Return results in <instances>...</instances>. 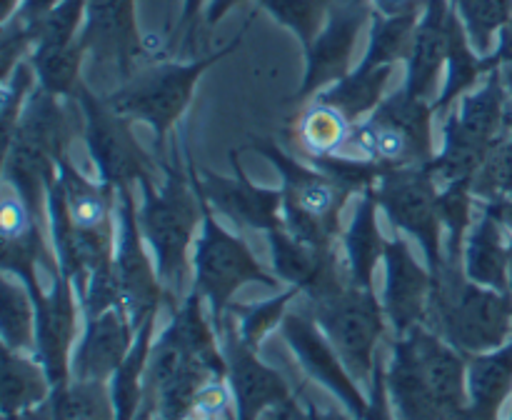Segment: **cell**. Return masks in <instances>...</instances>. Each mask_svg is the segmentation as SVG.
<instances>
[{
    "instance_id": "1",
    "label": "cell",
    "mask_w": 512,
    "mask_h": 420,
    "mask_svg": "<svg viewBox=\"0 0 512 420\" xmlns=\"http://www.w3.org/2000/svg\"><path fill=\"white\" fill-rule=\"evenodd\" d=\"M385 380L398 420H475L468 400V355L428 325L393 340Z\"/></svg>"
},
{
    "instance_id": "2",
    "label": "cell",
    "mask_w": 512,
    "mask_h": 420,
    "mask_svg": "<svg viewBox=\"0 0 512 420\" xmlns=\"http://www.w3.org/2000/svg\"><path fill=\"white\" fill-rule=\"evenodd\" d=\"M170 158H160V170L165 180H143V203L138 205V223L150 253H153L158 275L168 290L170 313L180 305V290L188 283L190 248H195L198 228L203 225L200 195L190 180L185 163V133H173L170 138Z\"/></svg>"
},
{
    "instance_id": "3",
    "label": "cell",
    "mask_w": 512,
    "mask_h": 420,
    "mask_svg": "<svg viewBox=\"0 0 512 420\" xmlns=\"http://www.w3.org/2000/svg\"><path fill=\"white\" fill-rule=\"evenodd\" d=\"M253 18L255 13L245 20L240 33L230 43L213 53L193 60H150L143 68L135 70L128 80L118 83V88L105 95V100L133 123L150 125L155 135V148L163 153L175 125L193 103L200 78L243 45Z\"/></svg>"
},
{
    "instance_id": "4",
    "label": "cell",
    "mask_w": 512,
    "mask_h": 420,
    "mask_svg": "<svg viewBox=\"0 0 512 420\" xmlns=\"http://www.w3.org/2000/svg\"><path fill=\"white\" fill-rule=\"evenodd\" d=\"M425 325L468 358L488 353L512 340V293L473 283L463 265L445 263L433 275Z\"/></svg>"
},
{
    "instance_id": "5",
    "label": "cell",
    "mask_w": 512,
    "mask_h": 420,
    "mask_svg": "<svg viewBox=\"0 0 512 420\" xmlns=\"http://www.w3.org/2000/svg\"><path fill=\"white\" fill-rule=\"evenodd\" d=\"M512 120V103L503 70H493L483 83L458 100L445 115L443 148L428 163L438 185L475 178L490 150L500 143Z\"/></svg>"
},
{
    "instance_id": "6",
    "label": "cell",
    "mask_w": 512,
    "mask_h": 420,
    "mask_svg": "<svg viewBox=\"0 0 512 420\" xmlns=\"http://www.w3.org/2000/svg\"><path fill=\"white\" fill-rule=\"evenodd\" d=\"M250 150L263 155L280 173L285 228L310 245H325V248L340 245L343 240L340 218L353 195L308 160L290 155L275 140L253 135Z\"/></svg>"
},
{
    "instance_id": "7",
    "label": "cell",
    "mask_w": 512,
    "mask_h": 420,
    "mask_svg": "<svg viewBox=\"0 0 512 420\" xmlns=\"http://www.w3.org/2000/svg\"><path fill=\"white\" fill-rule=\"evenodd\" d=\"M195 190H198L200 208H203V225H200V235L193 248V288L208 303L210 318L218 330L225 313L233 305V295L243 285L260 283L275 290L280 285V278L260 265L243 235L230 233L225 225L218 223L215 210L210 208L198 185Z\"/></svg>"
},
{
    "instance_id": "8",
    "label": "cell",
    "mask_w": 512,
    "mask_h": 420,
    "mask_svg": "<svg viewBox=\"0 0 512 420\" xmlns=\"http://www.w3.org/2000/svg\"><path fill=\"white\" fill-rule=\"evenodd\" d=\"M305 310L313 315L325 338L338 350L350 375L370 388L375 365H378V345L388 328L383 303L375 290L350 283L330 298L308 303Z\"/></svg>"
},
{
    "instance_id": "9",
    "label": "cell",
    "mask_w": 512,
    "mask_h": 420,
    "mask_svg": "<svg viewBox=\"0 0 512 420\" xmlns=\"http://www.w3.org/2000/svg\"><path fill=\"white\" fill-rule=\"evenodd\" d=\"M73 103L83 113V140L100 183L120 190L125 185L133 188L143 180H155L160 163L138 143L130 125L133 120L120 115L105 95H95L88 83H83Z\"/></svg>"
},
{
    "instance_id": "10",
    "label": "cell",
    "mask_w": 512,
    "mask_h": 420,
    "mask_svg": "<svg viewBox=\"0 0 512 420\" xmlns=\"http://www.w3.org/2000/svg\"><path fill=\"white\" fill-rule=\"evenodd\" d=\"M373 195L380 213H385L395 230H403L418 240L425 265L430 273L438 275L445 268L443 223L438 213L440 185L428 165L385 168L378 183L373 185Z\"/></svg>"
},
{
    "instance_id": "11",
    "label": "cell",
    "mask_w": 512,
    "mask_h": 420,
    "mask_svg": "<svg viewBox=\"0 0 512 420\" xmlns=\"http://www.w3.org/2000/svg\"><path fill=\"white\" fill-rule=\"evenodd\" d=\"M118 245H115V283H118L120 305L128 313L135 330L145 320L160 313V305H170L168 290L158 275V265L150 260L148 243L140 233L138 205L133 188L125 185L118 190Z\"/></svg>"
},
{
    "instance_id": "12",
    "label": "cell",
    "mask_w": 512,
    "mask_h": 420,
    "mask_svg": "<svg viewBox=\"0 0 512 420\" xmlns=\"http://www.w3.org/2000/svg\"><path fill=\"white\" fill-rule=\"evenodd\" d=\"M185 145V163L193 183L198 185L200 193L210 203L215 213L225 215L233 225L255 233H273V230L285 228L283 220V190L263 188L248 178V173L240 165V150H230V165L233 175H220L215 170L198 165L190 155L188 143Z\"/></svg>"
},
{
    "instance_id": "13",
    "label": "cell",
    "mask_w": 512,
    "mask_h": 420,
    "mask_svg": "<svg viewBox=\"0 0 512 420\" xmlns=\"http://www.w3.org/2000/svg\"><path fill=\"white\" fill-rule=\"evenodd\" d=\"M373 3L368 0H335L323 30L305 48V73L300 88L290 98L293 105H305L343 80L353 70V55L358 48L360 33L373 20Z\"/></svg>"
},
{
    "instance_id": "14",
    "label": "cell",
    "mask_w": 512,
    "mask_h": 420,
    "mask_svg": "<svg viewBox=\"0 0 512 420\" xmlns=\"http://www.w3.org/2000/svg\"><path fill=\"white\" fill-rule=\"evenodd\" d=\"M218 335L223 345L225 368H228L225 380L233 393L235 420H258L270 408L275 413L298 410V400L288 380L280 375V370L260 360L258 350H253L240 338L230 313H225L223 323L218 325Z\"/></svg>"
},
{
    "instance_id": "15",
    "label": "cell",
    "mask_w": 512,
    "mask_h": 420,
    "mask_svg": "<svg viewBox=\"0 0 512 420\" xmlns=\"http://www.w3.org/2000/svg\"><path fill=\"white\" fill-rule=\"evenodd\" d=\"M80 45L95 63L110 65L118 83L155 60L138 25V0H88Z\"/></svg>"
},
{
    "instance_id": "16",
    "label": "cell",
    "mask_w": 512,
    "mask_h": 420,
    "mask_svg": "<svg viewBox=\"0 0 512 420\" xmlns=\"http://www.w3.org/2000/svg\"><path fill=\"white\" fill-rule=\"evenodd\" d=\"M35 355L48 370L53 388L73 380V350L78 343L80 320H85L75 285L60 270L50 280V290H35Z\"/></svg>"
},
{
    "instance_id": "17",
    "label": "cell",
    "mask_w": 512,
    "mask_h": 420,
    "mask_svg": "<svg viewBox=\"0 0 512 420\" xmlns=\"http://www.w3.org/2000/svg\"><path fill=\"white\" fill-rule=\"evenodd\" d=\"M280 333L298 358L305 375L323 385L328 393H333L345 405L350 418L363 420L365 410H368V395L360 390L358 380L345 368L343 358L333 348V343L325 338L313 315L308 310H288V315L280 323Z\"/></svg>"
},
{
    "instance_id": "18",
    "label": "cell",
    "mask_w": 512,
    "mask_h": 420,
    "mask_svg": "<svg viewBox=\"0 0 512 420\" xmlns=\"http://www.w3.org/2000/svg\"><path fill=\"white\" fill-rule=\"evenodd\" d=\"M273 273L280 283L298 288L308 303L330 298L333 293L350 285L348 263L340 258L338 245H310L298 240L288 228L268 233Z\"/></svg>"
},
{
    "instance_id": "19",
    "label": "cell",
    "mask_w": 512,
    "mask_h": 420,
    "mask_svg": "<svg viewBox=\"0 0 512 420\" xmlns=\"http://www.w3.org/2000/svg\"><path fill=\"white\" fill-rule=\"evenodd\" d=\"M385 285L383 303L385 318L395 338L410 333L418 325L428 323L433 273L428 265H420L410 250L408 240L395 235L385 245Z\"/></svg>"
},
{
    "instance_id": "20",
    "label": "cell",
    "mask_w": 512,
    "mask_h": 420,
    "mask_svg": "<svg viewBox=\"0 0 512 420\" xmlns=\"http://www.w3.org/2000/svg\"><path fill=\"white\" fill-rule=\"evenodd\" d=\"M138 330L130 323L123 305L103 310L83 320V333L73 350V378L110 383L133 350Z\"/></svg>"
},
{
    "instance_id": "21",
    "label": "cell",
    "mask_w": 512,
    "mask_h": 420,
    "mask_svg": "<svg viewBox=\"0 0 512 420\" xmlns=\"http://www.w3.org/2000/svg\"><path fill=\"white\" fill-rule=\"evenodd\" d=\"M450 18L453 3L450 0H428L415 28L413 48L405 60V85L410 95L423 100L438 98L440 75L445 70L450 43Z\"/></svg>"
},
{
    "instance_id": "22",
    "label": "cell",
    "mask_w": 512,
    "mask_h": 420,
    "mask_svg": "<svg viewBox=\"0 0 512 420\" xmlns=\"http://www.w3.org/2000/svg\"><path fill=\"white\" fill-rule=\"evenodd\" d=\"M503 65L505 53L498 45H495V50L490 55H480L478 50L473 48L463 20H460L458 13L453 10V18H450L448 60H445V83L443 88H440L438 98L433 100L435 115H443L445 118V115L450 113V108H453L463 95H468L470 90L478 88L493 70L503 68Z\"/></svg>"
},
{
    "instance_id": "23",
    "label": "cell",
    "mask_w": 512,
    "mask_h": 420,
    "mask_svg": "<svg viewBox=\"0 0 512 420\" xmlns=\"http://www.w3.org/2000/svg\"><path fill=\"white\" fill-rule=\"evenodd\" d=\"M58 178V163L28 140L13 138L3 148V180L25 203L33 220L48 228V188Z\"/></svg>"
},
{
    "instance_id": "24",
    "label": "cell",
    "mask_w": 512,
    "mask_h": 420,
    "mask_svg": "<svg viewBox=\"0 0 512 420\" xmlns=\"http://www.w3.org/2000/svg\"><path fill=\"white\" fill-rule=\"evenodd\" d=\"M53 380L38 355L3 348V375H0V413L3 420H25L48 405Z\"/></svg>"
},
{
    "instance_id": "25",
    "label": "cell",
    "mask_w": 512,
    "mask_h": 420,
    "mask_svg": "<svg viewBox=\"0 0 512 420\" xmlns=\"http://www.w3.org/2000/svg\"><path fill=\"white\" fill-rule=\"evenodd\" d=\"M463 270L473 283L512 293L510 243L505 240V225L490 210L483 208L470 228L463 250Z\"/></svg>"
},
{
    "instance_id": "26",
    "label": "cell",
    "mask_w": 512,
    "mask_h": 420,
    "mask_svg": "<svg viewBox=\"0 0 512 420\" xmlns=\"http://www.w3.org/2000/svg\"><path fill=\"white\" fill-rule=\"evenodd\" d=\"M378 210L373 188L365 190L360 195L353 220L343 230V240H340L345 250V263L350 270V283L365 290H375V268L385 258V245H388V238H383L378 228Z\"/></svg>"
},
{
    "instance_id": "27",
    "label": "cell",
    "mask_w": 512,
    "mask_h": 420,
    "mask_svg": "<svg viewBox=\"0 0 512 420\" xmlns=\"http://www.w3.org/2000/svg\"><path fill=\"white\" fill-rule=\"evenodd\" d=\"M53 188L63 203L65 213L80 228H100V225L115 223V208H118V190L105 183H93L85 178L70 158L60 160L58 178Z\"/></svg>"
},
{
    "instance_id": "28",
    "label": "cell",
    "mask_w": 512,
    "mask_h": 420,
    "mask_svg": "<svg viewBox=\"0 0 512 420\" xmlns=\"http://www.w3.org/2000/svg\"><path fill=\"white\" fill-rule=\"evenodd\" d=\"M13 138L38 145L60 165V160L68 158L70 140H73V125H70L68 113H65L63 98L35 85L28 103H25L23 115L15 125Z\"/></svg>"
},
{
    "instance_id": "29",
    "label": "cell",
    "mask_w": 512,
    "mask_h": 420,
    "mask_svg": "<svg viewBox=\"0 0 512 420\" xmlns=\"http://www.w3.org/2000/svg\"><path fill=\"white\" fill-rule=\"evenodd\" d=\"M512 393V340L468 358V400L475 420H498Z\"/></svg>"
},
{
    "instance_id": "30",
    "label": "cell",
    "mask_w": 512,
    "mask_h": 420,
    "mask_svg": "<svg viewBox=\"0 0 512 420\" xmlns=\"http://www.w3.org/2000/svg\"><path fill=\"white\" fill-rule=\"evenodd\" d=\"M393 70L395 65H378V68L355 65L343 80H338V83H333L330 88H325L323 93L315 95L313 100L330 105V108L338 110L350 125H358L363 123L365 118H370L373 110L385 100V88H388Z\"/></svg>"
},
{
    "instance_id": "31",
    "label": "cell",
    "mask_w": 512,
    "mask_h": 420,
    "mask_svg": "<svg viewBox=\"0 0 512 420\" xmlns=\"http://www.w3.org/2000/svg\"><path fill=\"white\" fill-rule=\"evenodd\" d=\"M0 340L3 348L35 355V303L23 280L0 278Z\"/></svg>"
},
{
    "instance_id": "32",
    "label": "cell",
    "mask_w": 512,
    "mask_h": 420,
    "mask_svg": "<svg viewBox=\"0 0 512 420\" xmlns=\"http://www.w3.org/2000/svg\"><path fill=\"white\" fill-rule=\"evenodd\" d=\"M420 13L405 15H380L378 10L370 20V38L365 48L363 60L358 65L363 68H378V65H398L405 63L413 48L415 28L420 23Z\"/></svg>"
},
{
    "instance_id": "33",
    "label": "cell",
    "mask_w": 512,
    "mask_h": 420,
    "mask_svg": "<svg viewBox=\"0 0 512 420\" xmlns=\"http://www.w3.org/2000/svg\"><path fill=\"white\" fill-rule=\"evenodd\" d=\"M50 420H115L110 383L100 380H70L50 395Z\"/></svg>"
},
{
    "instance_id": "34",
    "label": "cell",
    "mask_w": 512,
    "mask_h": 420,
    "mask_svg": "<svg viewBox=\"0 0 512 420\" xmlns=\"http://www.w3.org/2000/svg\"><path fill=\"white\" fill-rule=\"evenodd\" d=\"M353 128L335 108L310 100L295 125V138L305 155H338L348 145Z\"/></svg>"
},
{
    "instance_id": "35",
    "label": "cell",
    "mask_w": 512,
    "mask_h": 420,
    "mask_svg": "<svg viewBox=\"0 0 512 420\" xmlns=\"http://www.w3.org/2000/svg\"><path fill=\"white\" fill-rule=\"evenodd\" d=\"M473 180H453L443 185L438 195V213L443 223L445 263L463 265L465 240L473 228Z\"/></svg>"
},
{
    "instance_id": "36",
    "label": "cell",
    "mask_w": 512,
    "mask_h": 420,
    "mask_svg": "<svg viewBox=\"0 0 512 420\" xmlns=\"http://www.w3.org/2000/svg\"><path fill=\"white\" fill-rule=\"evenodd\" d=\"M85 58H88V53L80 45V40H75L68 48L33 53L30 55V63H33L35 75H38L40 88L63 100H75V95H78V90L85 83L83 75H80Z\"/></svg>"
},
{
    "instance_id": "37",
    "label": "cell",
    "mask_w": 512,
    "mask_h": 420,
    "mask_svg": "<svg viewBox=\"0 0 512 420\" xmlns=\"http://www.w3.org/2000/svg\"><path fill=\"white\" fill-rule=\"evenodd\" d=\"M480 55H490L500 33L512 23V0H450Z\"/></svg>"
},
{
    "instance_id": "38",
    "label": "cell",
    "mask_w": 512,
    "mask_h": 420,
    "mask_svg": "<svg viewBox=\"0 0 512 420\" xmlns=\"http://www.w3.org/2000/svg\"><path fill=\"white\" fill-rule=\"evenodd\" d=\"M300 295L298 288H288L278 293L275 298L263 300V303L250 305H230L228 313L233 315L235 328H238L240 338L250 345L253 350H260L263 340L280 328L283 318L288 315V305Z\"/></svg>"
},
{
    "instance_id": "39",
    "label": "cell",
    "mask_w": 512,
    "mask_h": 420,
    "mask_svg": "<svg viewBox=\"0 0 512 420\" xmlns=\"http://www.w3.org/2000/svg\"><path fill=\"white\" fill-rule=\"evenodd\" d=\"M333 3L335 0H255L260 10H265L275 23L288 28L300 40L303 50L323 30Z\"/></svg>"
},
{
    "instance_id": "40",
    "label": "cell",
    "mask_w": 512,
    "mask_h": 420,
    "mask_svg": "<svg viewBox=\"0 0 512 420\" xmlns=\"http://www.w3.org/2000/svg\"><path fill=\"white\" fill-rule=\"evenodd\" d=\"M85 13H88V0H60L40 23L28 28L35 38L33 53L73 45L85 25Z\"/></svg>"
},
{
    "instance_id": "41",
    "label": "cell",
    "mask_w": 512,
    "mask_h": 420,
    "mask_svg": "<svg viewBox=\"0 0 512 420\" xmlns=\"http://www.w3.org/2000/svg\"><path fill=\"white\" fill-rule=\"evenodd\" d=\"M473 195L480 203L512 200V120L500 143L490 150L485 163L475 173Z\"/></svg>"
},
{
    "instance_id": "42",
    "label": "cell",
    "mask_w": 512,
    "mask_h": 420,
    "mask_svg": "<svg viewBox=\"0 0 512 420\" xmlns=\"http://www.w3.org/2000/svg\"><path fill=\"white\" fill-rule=\"evenodd\" d=\"M310 165L323 170L325 175L343 185L350 195H363L365 190L373 188L378 178L383 175L385 165L373 163V160L355 158V155H305Z\"/></svg>"
},
{
    "instance_id": "43",
    "label": "cell",
    "mask_w": 512,
    "mask_h": 420,
    "mask_svg": "<svg viewBox=\"0 0 512 420\" xmlns=\"http://www.w3.org/2000/svg\"><path fill=\"white\" fill-rule=\"evenodd\" d=\"M38 85V75L30 60L15 65L13 73L3 80V103H0V133H3V148L10 143L18 125L20 115H23L25 103H28L30 93Z\"/></svg>"
},
{
    "instance_id": "44",
    "label": "cell",
    "mask_w": 512,
    "mask_h": 420,
    "mask_svg": "<svg viewBox=\"0 0 512 420\" xmlns=\"http://www.w3.org/2000/svg\"><path fill=\"white\" fill-rule=\"evenodd\" d=\"M363 420H398L393 403H390L388 380H385V363L380 358L378 365H375L373 383H370L368 388V410H365Z\"/></svg>"
},
{
    "instance_id": "45",
    "label": "cell",
    "mask_w": 512,
    "mask_h": 420,
    "mask_svg": "<svg viewBox=\"0 0 512 420\" xmlns=\"http://www.w3.org/2000/svg\"><path fill=\"white\" fill-rule=\"evenodd\" d=\"M210 0H183L180 3V15L175 20L173 30H170V40H168V48H173L180 38L183 43H190L195 33V25H198L200 15H205V8H208Z\"/></svg>"
},
{
    "instance_id": "46",
    "label": "cell",
    "mask_w": 512,
    "mask_h": 420,
    "mask_svg": "<svg viewBox=\"0 0 512 420\" xmlns=\"http://www.w3.org/2000/svg\"><path fill=\"white\" fill-rule=\"evenodd\" d=\"M58 3L60 0H20V5L15 8V13L10 15L8 20L25 25V28H33V25L40 23V20H43ZM8 20H5V23H8Z\"/></svg>"
},
{
    "instance_id": "47",
    "label": "cell",
    "mask_w": 512,
    "mask_h": 420,
    "mask_svg": "<svg viewBox=\"0 0 512 420\" xmlns=\"http://www.w3.org/2000/svg\"><path fill=\"white\" fill-rule=\"evenodd\" d=\"M428 0H373V8L380 15H405V13H420Z\"/></svg>"
},
{
    "instance_id": "48",
    "label": "cell",
    "mask_w": 512,
    "mask_h": 420,
    "mask_svg": "<svg viewBox=\"0 0 512 420\" xmlns=\"http://www.w3.org/2000/svg\"><path fill=\"white\" fill-rule=\"evenodd\" d=\"M245 0H210L208 8H205V25L208 28H215V25L220 23V20L225 18V15L230 13V10H235L238 5H243Z\"/></svg>"
},
{
    "instance_id": "49",
    "label": "cell",
    "mask_w": 512,
    "mask_h": 420,
    "mask_svg": "<svg viewBox=\"0 0 512 420\" xmlns=\"http://www.w3.org/2000/svg\"><path fill=\"white\" fill-rule=\"evenodd\" d=\"M498 48L505 53V65L512 63V23L508 25V28L503 30V33H500Z\"/></svg>"
},
{
    "instance_id": "50",
    "label": "cell",
    "mask_w": 512,
    "mask_h": 420,
    "mask_svg": "<svg viewBox=\"0 0 512 420\" xmlns=\"http://www.w3.org/2000/svg\"><path fill=\"white\" fill-rule=\"evenodd\" d=\"M20 5V0H0V23L10 18L15 13V8Z\"/></svg>"
},
{
    "instance_id": "51",
    "label": "cell",
    "mask_w": 512,
    "mask_h": 420,
    "mask_svg": "<svg viewBox=\"0 0 512 420\" xmlns=\"http://www.w3.org/2000/svg\"><path fill=\"white\" fill-rule=\"evenodd\" d=\"M300 410H283V413H275V420H298Z\"/></svg>"
},
{
    "instance_id": "52",
    "label": "cell",
    "mask_w": 512,
    "mask_h": 420,
    "mask_svg": "<svg viewBox=\"0 0 512 420\" xmlns=\"http://www.w3.org/2000/svg\"><path fill=\"white\" fill-rule=\"evenodd\" d=\"M173 13H175V0H168V20H165V30H173Z\"/></svg>"
},
{
    "instance_id": "53",
    "label": "cell",
    "mask_w": 512,
    "mask_h": 420,
    "mask_svg": "<svg viewBox=\"0 0 512 420\" xmlns=\"http://www.w3.org/2000/svg\"><path fill=\"white\" fill-rule=\"evenodd\" d=\"M305 420H308V415H305Z\"/></svg>"
},
{
    "instance_id": "54",
    "label": "cell",
    "mask_w": 512,
    "mask_h": 420,
    "mask_svg": "<svg viewBox=\"0 0 512 420\" xmlns=\"http://www.w3.org/2000/svg\"><path fill=\"white\" fill-rule=\"evenodd\" d=\"M510 420H512V415H510Z\"/></svg>"
}]
</instances>
